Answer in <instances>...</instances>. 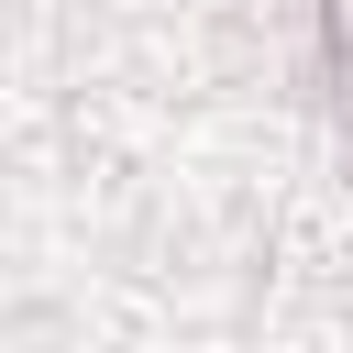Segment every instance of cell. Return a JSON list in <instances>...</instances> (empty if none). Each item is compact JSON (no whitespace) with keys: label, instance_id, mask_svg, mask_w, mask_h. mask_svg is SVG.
Returning a JSON list of instances; mask_svg holds the SVG:
<instances>
[{"label":"cell","instance_id":"cell-1","mask_svg":"<svg viewBox=\"0 0 353 353\" xmlns=\"http://www.w3.org/2000/svg\"><path fill=\"white\" fill-rule=\"evenodd\" d=\"M331 66H342V88H353V0H331Z\"/></svg>","mask_w":353,"mask_h":353}]
</instances>
